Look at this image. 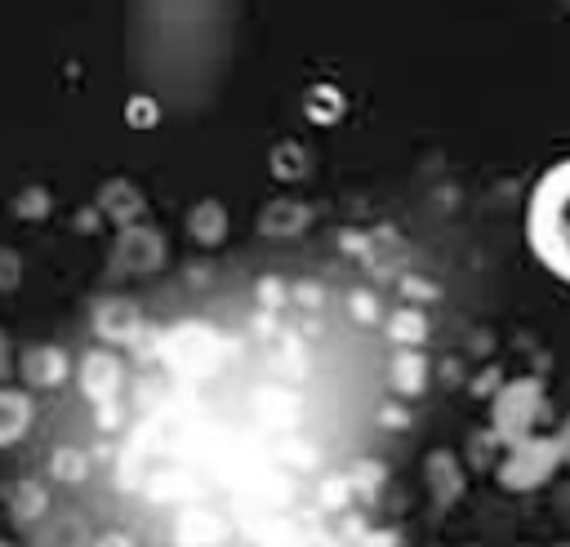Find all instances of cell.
<instances>
[{"instance_id": "obj_1", "label": "cell", "mask_w": 570, "mask_h": 547, "mask_svg": "<svg viewBox=\"0 0 570 547\" xmlns=\"http://www.w3.org/2000/svg\"><path fill=\"white\" fill-rule=\"evenodd\" d=\"M530 245L570 280V165H557L530 196Z\"/></svg>"}]
</instances>
